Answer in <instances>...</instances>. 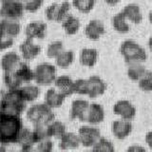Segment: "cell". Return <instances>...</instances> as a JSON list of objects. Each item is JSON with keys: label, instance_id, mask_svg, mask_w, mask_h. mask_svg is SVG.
I'll return each instance as SVG.
<instances>
[{"label": "cell", "instance_id": "7c38bea8", "mask_svg": "<svg viewBox=\"0 0 152 152\" xmlns=\"http://www.w3.org/2000/svg\"><path fill=\"white\" fill-rule=\"evenodd\" d=\"M47 24L42 21H31L25 28L27 38L31 39H44L47 35Z\"/></svg>", "mask_w": 152, "mask_h": 152}, {"label": "cell", "instance_id": "ac0fdd59", "mask_svg": "<svg viewBox=\"0 0 152 152\" xmlns=\"http://www.w3.org/2000/svg\"><path fill=\"white\" fill-rule=\"evenodd\" d=\"M104 24L97 19L90 20L87 26L85 28V34L89 40L97 41L101 38L102 35H104Z\"/></svg>", "mask_w": 152, "mask_h": 152}, {"label": "cell", "instance_id": "e0dca14e", "mask_svg": "<svg viewBox=\"0 0 152 152\" xmlns=\"http://www.w3.org/2000/svg\"><path fill=\"white\" fill-rule=\"evenodd\" d=\"M16 144L20 145L23 151H31L34 149L36 142L34 139V136H33L32 130H31L30 128L23 127L20 134L18 136Z\"/></svg>", "mask_w": 152, "mask_h": 152}, {"label": "cell", "instance_id": "ba28073f", "mask_svg": "<svg viewBox=\"0 0 152 152\" xmlns=\"http://www.w3.org/2000/svg\"><path fill=\"white\" fill-rule=\"evenodd\" d=\"M77 134L81 145L85 147H92L101 138V132L92 125L81 126Z\"/></svg>", "mask_w": 152, "mask_h": 152}, {"label": "cell", "instance_id": "bcb514c9", "mask_svg": "<svg viewBox=\"0 0 152 152\" xmlns=\"http://www.w3.org/2000/svg\"><path fill=\"white\" fill-rule=\"evenodd\" d=\"M148 18H149V22H150V24L152 25V11H151V12L149 13V16H148Z\"/></svg>", "mask_w": 152, "mask_h": 152}, {"label": "cell", "instance_id": "2e32d148", "mask_svg": "<svg viewBox=\"0 0 152 152\" xmlns=\"http://www.w3.org/2000/svg\"><path fill=\"white\" fill-rule=\"evenodd\" d=\"M66 96L62 92H60L58 89L55 88H49L45 93L44 96V103L47 104L48 107L50 108H58L62 107V104H64Z\"/></svg>", "mask_w": 152, "mask_h": 152}, {"label": "cell", "instance_id": "cb8c5ba5", "mask_svg": "<svg viewBox=\"0 0 152 152\" xmlns=\"http://www.w3.org/2000/svg\"><path fill=\"white\" fill-rule=\"evenodd\" d=\"M0 26H1L3 33L12 38L18 36L21 31V25L17 20H12V19L2 18V20L0 21Z\"/></svg>", "mask_w": 152, "mask_h": 152}, {"label": "cell", "instance_id": "7dc6e473", "mask_svg": "<svg viewBox=\"0 0 152 152\" xmlns=\"http://www.w3.org/2000/svg\"><path fill=\"white\" fill-rule=\"evenodd\" d=\"M20 1H22V2H26V1H28V0H20Z\"/></svg>", "mask_w": 152, "mask_h": 152}, {"label": "cell", "instance_id": "836d02e7", "mask_svg": "<svg viewBox=\"0 0 152 152\" xmlns=\"http://www.w3.org/2000/svg\"><path fill=\"white\" fill-rule=\"evenodd\" d=\"M72 6L82 13H88L95 6V0H72Z\"/></svg>", "mask_w": 152, "mask_h": 152}, {"label": "cell", "instance_id": "8d00e7d4", "mask_svg": "<svg viewBox=\"0 0 152 152\" xmlns=\"http://www.w3.org/2000/svg\"><path fill=\"white\" fill-rule=\"evenodd\" d=\"M92 149L95 151H104V152H111L114 151L113 144L104 138H100L97 142L92 146Z\"/></svg>", "mask_w": 152, "mask_h": 152}, {"label": "cell", "instance_id": "d590c367", "mask_svg": "<svg viewBox=\"0 0 152 152\" xmlns=\"http://www.w3.org/2000/svg\"><path fill=\"white\" fill-rule=\"evenodd\" d=\"M138 85H139V88L144 91H152V71L146 70L145 75L138 81Z\"/></svg>", "mask_w": 152, "mask_h": 152}, {"label": "cell", "instance_id": "ffe728a7", "mask_svg": "<svg viewBox=\"0 0 152 152\" xmlns=\"http://www.w3.org/2000/svg\"><path fill=\"white\" fill-rule=\"evenodd\" d=\"M54 88L58 89L60 92L65 94L66 97L74 94V81L69 75H60L57 76L54 81Z\"/></svg>", "mask_w": 152, "mask_h": 152}, {"label": "cell", "instance_id": "30bf717a", "mask_svg": "<svg viewBox=\"0 0 152 152\" xmlns=\"http://www.w3.org/2000/svg\"><path fill=\"white\" fill-rule=\"evenodd\" d=\"M113 112L121 119L131 121L136 116V107L127 100H120L113 106Z\"/></svg>", "mask_w": 152, "mask_h": 152}, {"label": "cell", "instance_id": "6da1fadb", "mask_svg": "<svg viewBox=\"0 0 152 152\" xmlns=\"http://www.w3.org/2000/svg\"><path fill=\"white\" fill-rule=\"evenodd\" d=\"M23 127L20 116L2 113L0 116V145L16 144Z\"/></svg>", "mask_w": 152, "mask_h": 152}, {"label": "cell", "instance_id": "c3c4849f", "mask_svg": "<svg viewBox=\"0 0 152 152\" xmlns=\"http://www.w3.org/2000/svg\"><path fill=\"white\" fill-rule=\"evenodd\" d=\"M1 114H2V112H1V109H0V116H1Z\"/></svg>", "mask_w": 152, "mask_h": 152}, {"label": "cell", "instance_id": "d6986e66", "mask_svg": "<svg viewBox=\"0 0 152 152\" xmlns=\"http://www.w3.org/2000/svg\"><path fill=\"white\" fill-rule=\"evenodd\" d=\"M22 62V57L15 51H10L5 53L0 60V66L4 71L14 70Z\"/></svg>", "mask_w": 152, "mask_h": 152}, {"label": "cell", "instance_id": "603a6c76", "mask_svg": "<svg viewBox=\"0 0 152 152\" xmlns=\"http://www.w3.org/2000/svg\"><path fill=\"white\" fill-rule=\"evenodd\" d=\"M14 72L22 84H28L34 81V69H31V66L23 61L14 69Z\"/></svg>", "mask_w": 152, "mask_h": 152}, {"label": "cell", "instance_id": "7402d4cb", "mask_svg": "<svg viewBox=\"0 0 152 152\" xmlns=\"http://www.w3.org/2000/svg\"><path fill=\"white\" fill-rule=\"evenodd\" d=\"M98 56V51L95 49L86 48V49H83L80 52V64L84 66H87V68H92L97 63Z\"/></svg>", "mask_w": 152, "mask_h": 152}, {"label": "cell", "instance_id": "7a4b0ae2", "mask_svg": "<svg viewBox=\"0 0 152 152\" xmlns=\"http://www.w3.org/2000/svg\"><path fill=\"white\" fill-rule=\"evenodd\" d=\"M27 102L17 89H8L0 99V109L3 114L21 116L26 110Z\"/></svg>", "mask_w": 152, "mask_h": 152}, {"label": "cell", "instance_id": "8992f818", "mask_svg": "<svg viewBox=\"0 0 152 152\" xmlns=\"http://www.w3.org/2000/svg\"><path fill=\"white\" fill-rule=\"evenodd\" d=\"M25 12L24 4L20 0H5L0 6V16L3 19L18 20Z\"/></svg>", "mask_w": 152, "mask_h": 152}, {"label": "cell", "instance_id": "681fc988", "mask_svg": "<svg viewBox=\"0 0 152 152\" xmlns=\"http://www.w3.org/2000/svg\"><path fill=\"white\" fill-rule=\"evenodd\" d=\"M0 1H5V0H0Z\"/></svg>", "mask_w": 152, "mask_h": 152}, {"label": "cell", "instance_id": "9c48e42d", "mask_svg": "<svg viewBox=\"0 0 152 152\" xmlns=\"http://www.w3.org/2000/svg\"><path fill=\"white\" fill-rule=\"evenodd\" d=\"M19 50H20L22 59H24L25 61H31L35 59L40 54L42 48L37 43H35L33 39L26 38L20 44Z\"/></svg>", "mask_w": 152, "mask_h": 152}, {"label": "cell", "instance_id": "f1b7e54d", "mask_svg": "<svg viewBox=\"0 0 152 152\" xmlns=\"http://www.w3.org/2000/svg\"><path fill=\"white\" fill-rule=\"evenodd\" d=\"M48 129H49L50 139L51 138H55V139L59 140L66 132V127L65 124H63L61 121L55 120V119L48 125Z\"/></svg>", "mask_w": 152, "mask_h": 152}, {"label": "cell", "instance_id": "e575fe53", "mask_svg": "<svg viewBox=\"0 0 152 152\" xmlns=\"http://www.w3.org/2000/svg\"><path fill=\"white\" fill-rule=\"evenodd\" d=\"M64 50V44L62 41H53L48 46L46 54L50 59H55Z\"/></svg>", "mask_w": 152, "mask_h": 152}, {"label": "cell", "instance_id": "60d3db41", "mask_svg": "<svg viewBox=\"0 0 152 152\" xmlns=\"http://www.w3.org/2000/svg\"><path fill=\"white\" fill-rule=\"evenodd\" d=\"M14 43V38L9 36L5 33L0 35V50H6L10 48H12Z\"/></svg>", "mask_w": 152, "mask_h": 152}, {"label": "cell", "instance_id": "4fadbf2b", "mask_svg": "<svg viewBox=\"0 0 152 152\" xmlns=\"http://www.w3.org/2000/svg\"><path fill=\"white\" fill-rule=\"evenodd\" d=\"M88 96L89 98H97L103 95L107 90V84L99 76H90L88 79Z\"/></svg>", "mask_w": 152, "mask_h": 152}, {"label": "cell", "instance_id": "9a60e30c", "mask_svg": "<svg viewBox=\"0 0 152 152\" xmlns=\"http://www.w3.org/2000/svg\"><path fill=\"white\" fill-rule=\"evenodd\" d=\"M112 134L118 140H125L130 135L132 131V124L127 120H116L114 121L111 126Z\"/></svg>", "mask_w": 152, "mask_h": 152}, {"label": "cell", "instance_id": "4316f807", "mask_svg": "<svg viewBox=\"0 0 152 152\" xmlns=\"http://www.w3.org/2000/svg\"><path fill=\"white\" fill-rule=\"evenodd\" d=\"M61 24H62V28H63L64 31L68 35L76 34L81 27V23L79 19L76 16L71 15L70 13L61 22Z\"/></svg>", "mask_w": 152, "mask_h": 152}, {"label": "cell", "instance_id": "484cf974", "mask_svg": "<svg viewBox=\"0 0 152 152\" xmlns=\"http://www.w3.org/2000/svg\"><path fill=\"white\" fill-rule=\"evenodd\" d=\"M19 92H20L21 96L25 100L27 103L28 102H33L39 97L40 95V88L36 85H31L28 83V85L21 86L18 88Z\"/></svg>", "mask_w": 152, "mask_h": 152}, {"label": "cell", "instance_id": "f6af8a7d", "mask_svg": "<svg viewBox=\"0 0 152 152\" xmlns=\"http://www.w3.org/2000/svg\"><path fill=\"white\" fill-rule=\"evenodd\" d=\"M148 47H149L150 51L152 52V36L149 38V40H148Z\"/></svg>", "mask_w": 152, "mask_h": 152}, {"label": "cell", "instance_id": "d6a6232c", "mask_svg": "<svg viewBox=\"0 0 152 152\" xmlns=\"http://www.w3.org/2000/svg\"><path fill=\"white\" fill-rule=\"evenodd\" d=\"M48 125L49 124H36V125H33L32 132L36 144L43 140L50 139L49 134V129H48Z\"/></svg>", "mask_w": 152, "mask_h": 152}, {"label": "cell", "instance_id": "f35d334b", "mask_svg": "<svg viewBox=\"0 0 152 152\" xmlns=\"http://www.w3.org/2000/svg\"><path fill=\"white\" fill-rule=\"evenodd\" d=\"M43 4H44V0H28L24 3V8L26 12L34 13L42 8Z\"/></svg>", "mask_w": 152, "mask_h": 152}, {"label": "cell", "instance_id": "ab89813d", "mask_svg": "<svg viewBox=\"0 0 152 152\" xmlns=\"http://www.w3.org/2000/svg\"><path fill=\"white\" fill-rule=\"evenodd\" d=\"M34 149L41 152H50L53 149V142H51L50 139L43 140L39 142H37Z\"/></svg>", "mask_w": 152, "mask_h": 152}, {"label": "cell", "instance_id": "7bdbcfd3", "mask_svg": "<svg viewBox=\"0 0 152 152\" xmlns=\"http://www.w3.org/2000/svg\"><path fill=\"white\" fill-rule=\"evenodd\" d=\"M107 5H110V6H115L118 3L121 2V0H104Z\"/></svg>", "mask_w": 152, "mask_h": 152}, {"label": "cell", "instance_id": "277c9868", "mask_svg": "<svg viewBox=\"0 0 152 152\" xmlns=\"http://www.w3.org/2000/svg\"><path fill=\"white\" fill-rule=\"evenodd\" d=\"M27 119L32 125L36 124H50L55 119L53 109L45 103L33 104L27 110Z\"/></svg>", "mask_w": 152, "mask_h": 152}, {"label": "cell", "instance_id": "5bb4252c", "mask_svg": "<svg viewBox=\"0 0 152 152\" xmlns=\"http://www.w3.org/2000/svg\"><path fill=\"white\" fill-rule=\"evenodd\" d=\"M104 120V109L100 104L92 103L89 104L88 109L86 115L85 122L88 123L89 125H98Z\"/></svg>", "mask_w": 152, "mask_h": 152}, {"label": "cell", "instance_id": "44dd1931", "mask_svg": "<svg viewBox=\"0 0 152 152\" xmlns=\"http://www.w3.org/2000/svg\"><path fill=\"white\" fill-rule=\"evenodd\" d=\"M81 145L78 134L66 131L59 139V147L63 150L75 149Z\"/></svg>", "mask_w": 152, "mask_h": 152}, {"label": "cell", "instance_id": "1f68e13d", "mask_svg": "<svg viewBox=\"0 0 152 152\" xmlns=\"http://www.w3.org/2000/svg\"><path fill=\"white\" fill-rule=\"evenodd\" d=\"M3 81L5 86L8 89H17L23 85L21 81L17 77L14 70L12 71H4L3 73Z\"/></svg>", "mask_w": 152, "mask_h": 152}, {"label": "cell", "instance_id": "5b68a950", "mask_svg": "<svg viewBox=\"0 0 152 152\" xmlns=\"http://www.w3.org/2000/svg\"><path fill=\"white\" fill-rule=\"evenodd\" d=\"M56 77V66L50 63H41L34 69V82L38 86H50Z\"/></svg>", "mask_w": 152, "mask_h": 152}, {"label": "cell", "instance_id": "f546056e", "mask_svg": "<svg viewBox=\"0 0 152 152\" xmlns=\"http://www.w3.org/2000/svg\"><path fill=\"white\" fill-rule=\"evenodd\" d=\"M146 72V69L142 63H131L127 69V76L131 81L138 82Z\"/></svg>", "mask_w": 152, "mask_h": 152}, {"label": "cell", "instance_id": "3957f363", "mask_svg": "<svg viewBox=\"0 0 152 152\" xmlns=\"http://www.w3.org/2000/svg\"><path fill=\"white\" fill-rule=\"evenodd\" d=\"M120 52L127 64L142 63L147 59L145 50L133 40H126L122 43Z\"/></svg>", "mask_w": 152, "mask_h": 152}, {"label": "cell", "instance_id": "4dcf8cb0", "mask_svg": "<svg viewBox=\"0 0 152 152\" xmlns=\"http://www.w3.org/2000/svg\"><path fill=\"white\" fill-rule=\"evenodd\" d=\"M74 53L71 50H63L61 53L55 58L56 66L61 69H68L69 66L72 65L74 61Z\"/></svg>", "mask_w": 152, "mask_h": 152}, {"label": "cell", "instance_id": "b9f144b4", "mask_svg": "<svg viewBox=\"0 0 152 152\" xmlns=\"http://www.w3.org/2000/svg\"><path fill=\"white\" fill-rule=\"evenodd\" d=\"M145 144L152 149V131H149L145 135Z\"/></svg>", "mask_w": 152, "mask_h": 152}, {"label": "cell", "instance_id": "52a82bcc", "mask_svg": "<svg viewBox=\"0 0 152 152\" xmlns=\"http://www.w3.org/2000/svg\"><path fill=\"white\" fill-rule=\"evenodd\" d=\"M70 7V3L69 1L51 4L45 11L46 18L49 21L61 23L69 14Z\"/></svg>", "mask_w": 152, "mask_h": 152}, {"label": "cell", "instance_id": "83f0119b", "mask_svg": "<svg viewBox=\"0 0 152 152\" xmlns=\"http://www.w3.org/2000/svg\"><path fill=\"white\" fill-rule=\"evenodd\" d=\"M112 26L119 33H126L130 30L128 20L123 12H119L112 17Z\"/></svg>", "mask_w": 152, "mask_h": 152}, {"label": "cell", "instance_id": "74e56055", "mask_svg": "<svg viewBox=\"0 0 152 152\" xmlns=\"http://www.w3.org/2000/svg\"><path fill=\"white\" fill-rule=\"evenodd\" d=\"M74 93L79 95H88V79H78L74 81Z\"/></svg>", "mask_w": 152, "mask_h": 152}, {"label": "cell", "instance_id": "d4e9b609", "mask_svg": "<svg viewBox=\"0 0 152 152\" xmlns=\"http://www.w3.org/2000/svg\"><path fill=\"white\" fill-rule=\"evenodd\" d=\"M124 15L131 23L139 24L142 20V14L140 7L137 4H128L124 8L123 12Z\"/></svg>", "mask_w": 152, "mask_h": 152}, {"label": "cell", "instance_id": "ee69618b", "mask_svg": "<svg viewBox=\"0 0 152 152\" xmlns=\"http://www.w3.org/2000/svg\"><path fill=\"white\" fill-rule=\"evenodd\" d=\"M128 150L129 151H142V150H145V148L142 146H139V145H133V146L129 147Z\"/></svg>", "mask_w": 152, "mask_h": 152}, {"label": "cell", "instance_id": "8fae6325", "mask_svg": "<svg viewBox=\"0 0 152 152\" xmlns=\"http://www.w3.org/2000/svg\"><path fill=\"white\" fill-rule=\"evenodd\" d=\"M89 104L90 103H88V101L84 99H76L74 101H72L69 109L70 119L85 122Z\"/></svg>", "mask_w": 152, "mask_h": 152}]
</instances>
